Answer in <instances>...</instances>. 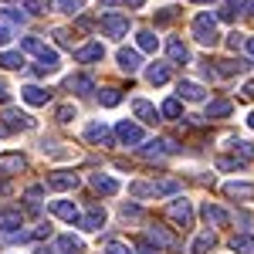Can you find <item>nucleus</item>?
<instances>
[{
	"label": "nucleus",
	"mask_w": 254,
	"mask_h": 254,
	"mask_svg": "<svg viewBox=\"0 0 254 254\" xmlns=\"http://www.w3.org/2000/svg\"><path fill=\"white\" fill-rule=\"evenodd\" d=\"M190 31H193V41L203 44V48H214L217 41H220V34H217V17L207 14V10L193 17V27H190Z\"/></svg>",
	"instance_id": "nucleus-1"
},
{
	"label": "nucleus",
	"mask_w": 254,
	"mask_h": 254,
	"mask_svg": "<svg viewBox=\"0 0 254 254\" xmlns=\"http://www.w3.org/2000/svg\"><path fill=\"white\" fill-rule=\"evenodd\" d=\"M146 241H149L156 251H163V248H166V251L180 248V237H176L173 231H166L163 224H149V227H146Z\"/></svg>",
	"instance_id": "nucleus-2"
},
{
	"label": "nucleus",
	"mask_w": 254,
	"mask_h": 254,
	"mask_svg": "<svg viewBox=\"0 0 254 254\" xmlns=\"http://www.w3.org/2000/svg\"><path fill=\"white\" fill-rule=\"evenodd\" d=\"M166 214H170V220H176L183 231H190V227H193V207H190V200H183V196L173 200V203L166 207Z\"/></svg>",
	"instance_id": "nucleus-3"
},
{
	"label": "nucleus",
	"mask_w": 254,
	"mask_h": 254,
	"mask_svg": "<svg viewBox=\"0 0 254 254\" xmlns=\"http://www.w3.org/2000/svg\"><path fill=\"white\" fill-rule=\"evenodd\" d=\"M180 146H176L173 139H149V142H142L139 146V153L146 159H163V156H170V153H176Z\"/></svg>",
	"instance_id": "nucleus-4"
},
{
	"label": "nucleus",
	"mask_w": 254,
	"mask_h": 254,
	"mask_svg": "<svg viewBox=\"0 0 254 254\" xmlns=\"http://www.w3.org/2000/svg\"><path fill=\"white\" fill-rule=\"evenodd\" d=\"M0 122H3V129H7V132H24V129H31V126H34V119L27 116V112H20V109H3Z\"/></svg>",
	"instance_id": "nucleus-5"
},
{
	"label": "nucleus",
	"mask_w": 254,
	"mask_h": 254,
	"mask_svg": "<svg viewBox=\"0 0 254 254\" xmlns=\"http://www.w3.org/2000/svg\"><path fill=\"white\" fill-rule=\"evenodd\" d=\"M116 136H119V142H122V146H142V142H146V132H142V126L129 122V119L116 126Z\"/></svg>",
	"instance_id": "nucleus-6"
},
{
	"label": "nucleus",
	"mask_w": 254,
	"mask_h": 254,
	"mask_svg": "<svg viewBox=\"0 0 254 254\" xmlns=\"http://www.w3.org/2000/svg\"><path fill=\"white\" fill-rule=\"evenodd\" d=\"M98 27L105 31V38H126V34H129V17H122V14H105V17L98 20Z\"/></svg>",
	"instance_id": "nucleus-7"
},
{
	"label": "nucleus",
	"mask_w": 254,
	"mask_h": 254,
	"mask_svg": "<svg viewBox=\"0 0 254 254\" xmlns=\"http://www.w3.org/2000/svg\"><path fill=\"white\" fill-rule=\"evenodd\" d=\"M48 210L58 217V220H64V224H81V210L71 203V200H51Z\"/></svg>",
	"instance_id": "nucleus-8"
},
{
	"label": "nucleus",
	"mask_w": 254,
	"mask_h": 254,
	"mask_svg": "<svg viewBox=\"0 0 254 254\" xmlns=\"http://www.w3.org/2000/svg\"><path fill=\"white\" fill-rule=\"evenodd\" d=\"M78 183H81V176L78 173H51L48 176V190H55V193H68V190H78Z\"/></svg>",
	"instance_id": "nucleus-9"
},
{
	"label": "nucleus",
	"mask_w": 254,
	"mask_h": 254,
	"mask_svg": "<svg viewBox=\"0 0 254 254\" xmlns=\"http://www.w3.org/2000/svg\"><path fill=\"white\" fill-rule=\"evenodd\" d=\"M81 136L88 139V142H98V146H112V132H109L105 122H88V126L81 129Z\"/></svg>",
	"instance_id": "nucleus-10"
},
{
	"label": "nucleus",
	"mask_w": 254,
	"mask_h": 254,
	"mask_svg": "<svg viewBox=\"0 0 254 254\" xmlns=\"http://www.w3.org/2000/svg\"><path fill=\"white\" fill-rule=\"evenodd\" d=\"M78 227H81V231H102V227H105V210H102L98 203H92V207L81 214Z\"/></svg>",
	"instance_id": "nucleus-11"
},
{
	"label": "nucleus",
	"mask_w": 254,
	"mask_h": 254,
	"mask_svg": "<svg viewBox=\"0 0 254 254\" xmlns=\"http://www.w3.org/2000/svg\"><path fill=\"white\" fill-rule=\"evenodd\" d=\"M116 61H119V68H122V71H129V75L142 68V58H139V51H136V48H119Z\"/></svg>",
	"instance_id": "nucleus-12"
},
{
	"label": "nucleus",
	"mask_w": 254,
	"mask_h": 254,
	"mask_svg": "<svg viewBox=\"0 0 254 254\" xmlns=\"http://www.w3.org/2000/svg\"><path fill=\"white\" fill-rule=\"evenodd\" d=\"M20 170H27V159L20 156V153H3L0 156V176H14Z\"/></svg>",
	"instance_id": "nucleus-13"
},
{
	"label": "nucleus",
	"mask_w": 254,
	"mask_h": 254,
	"mask_svg": "<svg viewBox=\"0 0 254 254\" xmlns=\"http://www.w3.org/2000/svg\"><path fill=\"white\" fill-rule=\"evenodd\" d=\"M200 217H203L210 227H220V224L231 220V214H227L224 207H217V203H203V207H200Z\"/></svg>",
	"instance_id": "nucleus-14"
},
{
	"label": "nucleus",
	"mask_w": 254,
	"mask_h": 254,
	"mask_svg": "<svg viewBox=\"0 0 254 254\" xmlns=\"http://www.w3.org/2000/svg\"><path fill=\"white\" fill-rule=\"evenodd\" d=\"M20 98L27 102V105H48V98H51V92L48 88H41V85H27V88H20Z\"/></svg>",
	"instance_id": "nucleus-15"
},
{
	"label": "nucleus",
	"mask_w": 254,
	"mask_h": 254,
	"mask_svg": "<svg viewBox=\"0 0 254 254\" xmlns=\"http://www.w3.org/2000/svg\"><path fill=\"white\" fill-rule=\"evenodd\" d=\"M224 193L237 196V200H251L254 196V183H248V180H231V183H224Z\"/></svg>",
	"instance_id": "nucleus-16"
},
{
	"label": "nucleus",
	"mask_w": 254,
	"mask_h": 254,
	"mask_svg": "<svg viewBox=\"0 0 254 254\" xmlns=\"http://www.w3.org/2000/svg\"><path fill=\"white\" fill-rule=\"evenodd\" d=\"M92 190L95 193H105V196H116L119 180H112V176H105V173H92Z\"/></svg>",
	"instance_id": "nucleus-17"
},
{
	"label": "nucleus",
	"mask_w": 254,
	"mask_h": 254,
	"mask_svg": "<svg viewBox=\"0 0 254 254\" xmlns=\"http://www.w3.org/2000/svg\"><path fill=\"white\" fill-rule=\"evenodd\" d=\"M17 227H24V214L20 210H0V231L3 234H17Z\"/></svg>",
	"instance_id": "nucleus-18"
},
{
	"label": "nucleus",
	"mask_w": 254,
	"mask_h": 254,
	"mask_svg": "<svg viewBox=\"0 0 254 254\" xmlns=\"http://www.w3.org/2000/svg\"><path fill=\"white\" fill-rule=\"evenodd\" d=\"M132 112H136V119H139V122H149V126H153V122H159L156 105H149L146 98H136V102H132Z\"/></svg>",
	"instance_id": "nucleus-19"
},
{
	"label": "nucleus",
	"mask_w": 254,
	"mask_h": 254,
	"mask_svg": "<svg viewBox=\"0 0 254 254\" xmlns=\"http://www.w3.org/2000/svg\"><path fill=\"white\" fill-rule=\"evenodd\" d=\"M58 64H61L58 51H51V48H48V51L41 55V61L34 64V71H38V75H55V71H58Z\"/></svg>",
	"instance_id": "nucleus-20"
},
{
	"label": "nucleus",
	"mask_w": 254,
	"mask_h": 254,
	"mask_svg": "<svg viewBox=\"0 0 254 254\" xmlns=\"http://www.w3.org/2000/svg\"><path fill=\"white\" fill-rule=\"evenodd\" d=\"M146 78H149V85H166V81H170V64L153 61V64L146 68Z\"/></svg>",
	"instance_id": "nucleus-21"
},
{
	"label": "nucleus",
	"mask_w": 254,
	"mask_h": 254,
	"mask_svg": "<svg viewBox=\"0 0 254 254\" xmlns=\"http://www.w3.org/2000/svg\"><path fill=\"white\" fill-rule=\"evenodd\" d=\"M64 85H68V92H75V95H88V92H95V81L88 78V75H71Z\"/></svg>",
	"instance_id": "nucleus-22"
},
{
	"label": "nucleus",
	"mask_w": 254,
	"mask_h": 254,
	"mask_svg": "<svg viewBox=\"0 0 254 254\" xmlns=\"http://www.w3.org/2000/svg\"><path fill=\"white\" fill-rule=\"evenodd\" d=\"M176 92H180V98H187V102H203V85H196V81H180L176 85Z\"/></svg>",
	"instance_id": "nucleus-23"
},
{
	"label": "nucleus",
	"mask_w": 254,
	"mask_h": 254,
	"mask_svg": "<svg viewBox=\"0 0 254 254\" xmlns=\"http://www.w3.org/2000/svg\"><path fill=\"white\" fill-rule=\"evenodd\" d=\"M75 58H78L81 64H92V61H102V58H105V48H102V44H85V48H78V51H75Z\"/></svg>",
	"instance_id": "nucleus-24"
},
{
	"label": "nucleus",
	"mask_w": 254,
	"mask_h": 254,
	"mask_svg": "<svg viewBox=\"0 0 254 254\" xmlns=\"http://www.w3.org/2000/svg\"><path fill=\"white\" fill-rule=\"evenodd\" d=\"M166 51H170V61H173V64H190V48H187L183 41H170Z\"/></svg>",
	"instance_id": "nucleus-25"
},
{
	"label": "nucleus",
	"mask_w": 254,
	"mask_h": 254,
	"mask_svg": "<svg viewBox=\"0 0 254 254\" xmlns=\"http://www.w3.org/2000/svg\"><path fill=\"white\" fill-rule=\"evenodd\" d=\"M58 251L61 254H85V244H81L75 234H61L58 237Z\"/></svg>",
	"instance_id": "nucleus-26"
},
{
	"label": "nucleus",
	"mask_w": 254,
	"mask_h": 254,
	"mask_svg": "<svg viewBox=\"0 0 254 254\" xmlns=\"http://www.w3.org/2000/svg\"><path fill=\"white\" fill-rule=\"evenodd\" d=\"M227 116H231V102H227V98L207 102V119H227Z\"/></svg>",
	"instance_id": "nucleus-27"
},
{
	"label": "nucleus",
	"mask_w": 254,
	"mask_h": 254,
	"mask_svg": "<svg viewBox=\"0 0 254 254\" xmlns=\"http://www.w3.org/2000/svg\"><path fill=\"white\" fill-rule=\"evenodd\" d=\"M136 44H139V51H156L159 48V38H156V31H136Z\"/></svg>",
	"instance_id": "nucleus-28"
},
{
	"label": "nucleus",
	"mask_w": 254,
	"mask_h": 254,
	"mask_svg": "<svg viewBox=\"0 0 254 254\" xmlns=\"http://www.w3.org/2000/svg\"><path fill=\"white\" fill-rule=\"evenodd\" d=\"M217 244V237H214V231H203V234L196 237L193 244H190V254H207L210 248Z\"/></svg>",
	"instance_id": "nucleus-29"
},
{
	"label": "nucleus",
	"mask_w": 254,
	"mask_h": 254,
	"mask_svg": "<svg viewBox=\"0 0 254 254\" xmlns=\"http://www.w3.org/2000/svg\"><path fill=\"white\" fill-rule=\"evenodd\" d=\"M0 64H3L7 71H17V68H24L27 61H24L20 51H0Z\"/></svg>",
	"instance_id": "nucleus-30"
},
{
	"label": "nucleus",
	"mask_w": 254,
	"mask_h": 254,
	"mask_svg": "<svg viewBox=\"0 0 254 254\" xmlns=\"http://www.w3.org/2000/svg\"><path fill=\"white\" fill-rule=\"evenodd\" d=\"M231 251H237V254H254V237H251V234L231 237Z\"/></svg>",
	"instance_id": "nucleus-31"
},
{
	"label": "nucleus",
	"mask_w": 254,
	"mask_h": 254,
	"mask_svg": "<svg viewBox=\"0 0 254 254\" xmlns=\"http://www.w3.org/2000/svg\"><path fill=\"white\" fill-rule=\"evenodd\" d=\"M129 193L136 196V200H146V196H156V187H153V183H142V180H136V183H129Z\"/></svg>",
	"instance_id": "nucleus-32"
},
{
	"label": "nucleus",
	"mask_w": 254,
	"mask_h": 254,
	"mask_svg": "<svg viewBox=\"0 0 254 254\" xmlns=\"http://www.w3.org/2000/svg\"><path fill=\"white\" fill-rule=\"evenodd\" d=\"M20 51H27V55H44V51H48V48H44V41L41 38H20Z\"/></svg>",
	"instance_id": "nucleus-33"
},
{
	"label": "nucleus",
	"mask_w": 254,
	"mask_h": 254,
	"mask_svg": "<svg viewBox=\"0 0 254 254\" xmlns=\"http://www.w3.org/2000/svg\"><path fill=\"white\" fill-rule=\"evenodd\" d=\"M244 68V61H234V58H227V61H217V75H224V78H231V75H237Z\"/></svg>",
	"instance_id": "nucleus-34"
},
{
	"label": "nucleus",
	"mask_w": 254,
	"mask_h": 254,
	"mask_svg": "<svg viewBox=\"0 0 254 254\" xmlns=\"http://www.w3.org/2000/svg\"><path fill=\"white\" fill-rule=\"evenodd\" d=\"M180 98H166L163 105H159V116H166V119H180Z\"/></svg>",
	"instance_id": "nucleus-35"
},
{
	"label": "nucleus",
	"mask_w": 254,
	"mask_h": 254,
	"mask_svg": "<svg viewBox=\"0 0 254 254\" xmlns=\"http://www.w3.org/2000/svg\"><path fill=\"white\" fill-rule=\"evenodd\" d=\"M156 187V196H173V193H180V183L176 180H159V183H153Z\"/></svg>",
	"instance_id": "nucleus-36"
},
{
	"label": "nucleus",
	"mask_w": 254,
	"mask_h": 254,
	"mask_svg": "<svg viewBox=\"0 0 254 254\" xmlns=\"http://www.w3.org/2000/svg\"><path fill=\"white\" fill-rule=\"evenodd\" d=\"M98 102H102L105 109H112V105L122 102V95H119V88H105V92H98Z\"/></svg>",
	"instance_id": "nucleus-37"
},
{
	"label": "nucleus",
	"mask_w": 254,
	"mask_h": 254,
	"mask_svg": "<svg viewBox=\"0 0 254 254\" xmlns=\"http://www.w3.org/2000/svg\"><path fill=\"white\" fill-rule=\"evenodd\" d=\"M51 3H55V0H24V10H31V14H48Z\"/></svg>",
	"instance_id": "nucleus-38"
},
{
	"label": "nucleus",
	"mask_w": 254,
	"mask_h": 254,
	"mask_svg": "<svg viewBox=\"0 0 254 254\" xmlns=\"http://www.w3.org/2000/svg\"><path fill=\"white\" fill-rule=\"evenodd\" d=\"M231 146H234V153H241L244 159H254V142H248V139H234Z\"/></svg>",
	"instance_id": "nucleus-39"
},
{
	"label": "nucleus",
	"mask_w": 254,
	"mask_h": 254,
	"mask_svg": "<svg viewBox=\"0 0 254 254\" xmlns=\"http://www.w3.org/2000/svg\"><path fill=\"white\" fill-rule=\"evenodd\" d=\"M55 7L64 10V14H78L81 7H85V0H55Z\"/></svg>",
	"instance_id": "nucleus-40"
},
{
	"label": "nucleus",
	"mask_w": 254,
	"mask_h": 254,
	"mask_svg": "<svg viewBox=\"0 0 254 254\" xmlns=\"http://www.w3.org/2000/svg\"><path fill=\"white\" fill-rule=\"evenodd\" d=\"M55 119H58V122H75V119H78V112H75V105H58Z\"/></svg>",
	"instance_id": "nucleus-41"
},
{
	"label": "nucleus",
	"mask_w": 254,
	"mask_h": 254,
	"mask_svg": "<svg viewBox=\"0 0 254 254\" xmlns=\"http://www.w3.org/2000/svg\"><path fill=\"white\" fill-rule=\"evenodd\" d=\"M0 20H3V24H24V14L14 10V7H7V10H0Z\"/></svg>",
	"instance_id": "nucleus-42"
},
{
	"label": "nucleus",
	"mask_w": 254,
	"mask_h": 254,
	"mask_svg": "<svg viewBox=\"0 0 254 254\" xmlns=\"http://www.w3.org/2000/svg\"><path fill=\"white\" fill-rule=\"evenodd\" d=\"M105 254H136L129 244H122V241H109L105 244Z\"/></svg>",
	"instance_id": "nucleus-43"
},
{
	"label": "nucleus",
	"mask_w": 254,
	"mask_h": 254,
	"mask_svg": "<svg viewBox=\"0 0 254 254\" xmlns=\"http://www.w3.org/2000/svg\"><path fill=\"white\" fill-rule=\"evenodd\" d=\"M173 20H176V7H163L156 14V24H173Z\"/></svg>",
	"instance_id": "nucleus-44"
},
{
	"label": "nucleus",
	"mask_w": 254,
	"mask_h": 254,
	"mask_svg": "<svg viewBox=\"0 0 254 254\" xmlns=\"http://www.w3.org/2000/svg\"><path fill=\"white\" fill-rule=\"evenodd\" d=\"M217 166H220V170H244V163H241V159H227V156L217 159Z\"/></svg>",
	"instance_id": "nucleus-45"
},
{
	"label": "nucleus",
	"mask_w": 254,
	"mask_h": 254,
	"mask_svg": "<svg viewBox=\"0 0 254 254\" xmlns=\"http://www.w3.org/2000/svg\"><path fill=\"white\" fill-rule=\"evenodd\" d=\"M217 17H220V20H234L237 17V7H234V3H224V7L217 10Z\"/></svg>",
	"instance_id": "nucleus-46"
},
{
	"label": "nucleus",
	"mask_w": 254,
	"mask_h": 254,
	"mask_svg": "<svg viewBox=\"0 0 254 254\" xmlns=\"http://www.w3.org/2000/svg\"><path fill=\"white\" fill-rule=\"evenodd\" d=\"M241 44H244V34H227V48H231V51H237V48H241Z\"/></svg>",
	"instance_id": "nucleus-47"
},
{
	"label": "nucleus",
	"mask_w": 254,
	"mask_h": 254,
	"mask_svg": "<svg viewBox=\"0 0 254 254\" xmlns=\"http://www.w3.org/2000/svg\"><path fill=\"white\" fill-rule=\"evenodd\" d=\"M75 27H78V31H95V20H92V17H78V20H75Z\"/></svg>",
	"instance_id": "nucleus-48"
},
{
	"label": "nucleus",
	"mask_w": 254,
	"mask_h": 254,
	"mask_svg": "<svg viewBox=\"0 0 254 254\" xmlns=\"http://www.w3.org/2000/svg\"><path fill=\"white\" fill-rule=\"evenodd\" d=\"M122 217H126V220H129V217L136 220V217H139V207H132V203H126V207H122Z\"/></svg>",
	"instance_id": "nucleus-49"
},
{
	"label": "nucleus",
	"mask_w": 254,
	"mask_h": 254,
	"mask_svg": "<svg viewBox=\"0 0 254 254\" xmlns=\"http://www.w3.org/2000/svg\"><path fill=\"white\" fill-rule=\"evenodd\" d=\"M55 41H58L61 48H71V38H68V34H64V31H55Z\"/></svg>",
	"instance_id": "nucleus-50"
},
{
	"label": "nucleus",
	"mask_w": 254,
	"mask_h": 254,
	"mask_svg": "<svg viewBox=\"0 0 254 254\" xmlns=\"http://www.w3.org/2000/svg\"><path fill=\"white\" fill-rule=\"evenodd\" d=\"M7 41H10V27H7V24H0V48H3Z\"/></svg>",
	"instance_id": "nucleus-51"
},
{
	"label": "nucleus",
	"mask_w": 254,
	"mask_h": 254,
	"mask_svg": "<svg viewBox=\"0 0 254 254\" xmlns=\"http://www.w3.org/2000/svg\"><path fill=\"white\" fill-rule=\"evenodd\" d=\"M136 254H159L156 248H153V244H149V241H146V244H139V251Z\"/></svg>",
	"instance_id": "nucleus-52"
},
{
	"label": "nucleus",
	"mask_w": 254,
	"mask_h": 254,
	"mask_svg": "<svg viewBox=\"0 0 254 254\" xmlns=\"http://www.w3.org/2000/svg\"><path fill=\"white\" fill-rule=\"evenodd\" d=\"M244 95L254 98V78H251V81H244Z\"/></svg>",
	"instance_id": "nucleus-53"
},
{
	"label": "nucleus",
	"mask_w": 254,
	"mask_h": 254,
	"mask_svg": "<svg viewBox=\"0 0 254 254\" xmlns=\"http://www.w3.org/2000/svg\"><path fill=\"white\" fill-rule=\"evenodd\" d=\"M10 190V183H7V176H0V193H7Z\"/></svg>",
	"instance_id": "nucleus-54"
},
{
	"label": "nucleus",
	"mask_w": 254,
	"mask_h": 254,
	"mask_svg": "<svg viewBox=\"0 0 254 254\" xmlns=\"http://www.w3.org/2000/svg\"><path fill=\"white\" fill-rule=\"evenodd\" d=\"M244 48H248V55L254 58V38H248V41H244Z\"/></svg>",
	"instance_id": "nucleus-55"
},
{
	"label": "nucleus",
	"mask_w": 254,
	"mask_h": 254,
	"mask_svg": "<svg viewBox=\"0 0 254 254\" xmlns=\"http://www.w3.org/2000/svg\"><path fill=\"white\" fill-rule=\"evenodd\" d=\"M244 7H248V14L254 17V0H244Z\"/></svg>",
	"instance_id": "nucleus-56"
},
{
	"label": "nucleus",
	"mask_w": 254,
	"mask_h": 254,
	"mask_svg": "<svg viewBox=\"0 0 254 254\" xmlns=\"http://www.w3.org/2000/svg\"><path fill=\"white\" fill-rule=\"evenodd\" d=\"M248 129H254V112H248Z\"/></svg>",
	"instance_id": "nucleus-57"
},
{
	"label": "nucleus",
	"mask_w": 254,
	"mask_h": 254,
	"mask_svg": "<svg viewBox=\"0 0 254 254\" xmlns=\"http://www.w3.org/2000/svg\"><path fill=\"white\" fill-rule=\"evenodd\" d=\"M0 98H7V88H3V81H0Z\"/></svg>",
	"instance_id": "nucleus-58"
},
{
	"label": "nucleus",
	"mask_w": 254,
	"mask_h": 254,
	"mask_svg": "<svg viewBox=\"0 0 254 254\" xmlns=\"http://www.w3.org/2000/svg\"><path fill=\"white\" fill-rule=\"evenodd\" d=\"M129 3H132V7H142V3H146V0H129Z\"/></svg>",
	"instance_id": "nucleus-59"
},
{
	"label": "nucleus",
	"mask_w": 254,
	"mask_h": 254,
	"mask_svg": "<svg viewBox=\"0 0 254 254\" xmlns=\"http://www.w3.org/2000/svg\"><path fill=\"white\" fill-rule=\"evenodd\" d=\"M190 3H214V0H190Z\"/></svg>",
	"instance_id": "nucleus-60"
},
{
	"label": "nucleus",
	"mask_w": 254,
	"mask_h": 254,
	"mask_svg": "<svg viewBox=\"0 0 254 254\" xmlns=\"http://www.w3.org/2000/svg\"><path fill=\"white\" fill-rule=\"evenodd\" d=\"M3 3H7V0H3Z\"/></svg>",
	"instance_id": "nucleus-61"
}]
</instances>
